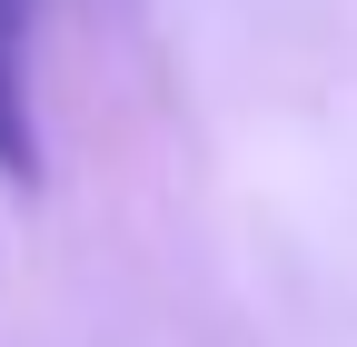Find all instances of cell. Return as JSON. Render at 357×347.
Wrapping results in <instances>:
<instances>
[{"mask_svg": "<svg viewBox=\"0 0 357 347\" xmlns=\"http://www.w3.org/2000/svg\"><path fill=\"white\" fill-rule=\"evenodd\" d=\"M0 189H40V0H0Z\"/></svg>", "mask_w": 357, "mask_h": 347, "instance_id": "cell-1", "label": "cell"}]
</instances>
